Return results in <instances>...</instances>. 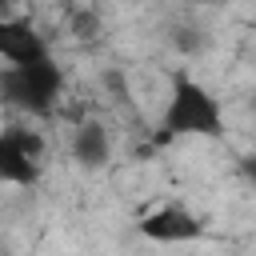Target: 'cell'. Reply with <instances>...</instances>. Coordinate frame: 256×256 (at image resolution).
Returning a JSON list of instances; mask_svg holds the SVG:
<instances>
[{
    "mask_svg": "<svg viewBox=\"0 0 256 256\" xmlns=\"http://www.w3.org/2000/svg\"><path fill=\"white\" fill-rule=\"evenodd\" d=\"M156 136H164V140H176V136L220 140L224 136V108L192 72L180 68V72H172V88H168V104L156 120Z\"/></svg>",
    "mask_w": 256,
    "mask_h": 256,
    "instance_id": "cell-1",
    "label": "cell"
},
{
    "mask_svg": "<svg viewBox=\"0 0 256 256\" xmlns=\"http://www.w3.org/2000/svg\"><path fill=\"white\" fill-rule=\"evenodd\" d=\"M60 88H64V76L52 56L0 72V100H8L12 108H20L28 116H52L60 104Z\"/></svg>",
    "mask_w": 256,
    "mask_h": 256,
    "instance_id": "cell-2",
    "label": "cell"
},
{
    "mask_svg": "<svg viewBox=\"0 0 256 256\" xmlns=\"http://www.w3.org/2000/svg\"><path fill=\"white\" fill-rule=\"evenodd\" d=\"M136 228H140V236L152 240V244H192V240L204 236V224H200L188 208H180V204H164V208L148 212Z\"/></svg>",
    "mask_w": 256,
    "mask_h": 256,
    "instance_id": "cell-3",
    "label": "cell"
},
{
    "mask_svg": "<svg viewBox=\"0 0 256 256\" xmlns=\"http://www.w3.org/2000/svg\"><path fill=\"white\" fill-rule=\"evenodd\" d=\"M48 56V44L44 36L32 28V20L24 16H12V20H0V60H8V68L16 64H36Z\"/></svg>",
    "mask_w": 256,
    "mask_h": 256,
    "instance_id": "cell-4",
    "label": "cell"
},
{
    "mask_svg": "<svg viewBox=\"0 0 256 256\" xmlns=\"http://www.w3.org/2000/svg\"><path fill=\"white\" fill-rule=\"evenodd\" d=\"M72 156L80 168H104L112 160V136L100 120H84L72 132Z\"/></svg>",
    "mask_w": 256,
    "mask_h": 256,
    "instance_id": "cell-5",
    "label": "cell"
},
{
    "mask_svg": "<svg viewBox=\"0 0 256 256\" xmlns=\"http://www.w3.org/2000/svg\"><path fill=\"white\" fill-rule=\"evenodd\" d=\"M36 180H40V164H32V160L12 144V136L0 132V184H20V188H28V184H36Z\"/></svg>",
    "mask_w": 256,
    "mask_h": 256,
    "instance_id": "cell-6",
    "label": "cell"
},
{
    "mask_svg": "<svg viewBox=\"0 0 256 256\" xmlns=\"http://www.w3.org/2000/svg\"><path fill=\"white\" fill-rule=\"evenodd\" d=\"M4 132L12 136V144H16V148H20V152H24V156H28L32 164H40V160H44V148H48V144H44V136H40L36 128L12 124V128H4Z\"/></svg>",
    "mask_w": 256,
    "mask_h": 256,
    "instance_id": "cell-7",
    "label": "cell"
},
{
    "mask_svg": "<svg viewBox=\"0 0 256 256\" xmlns=\"http://www.w3.org/2000/svg\"><path fill=\"white\" fill-rule=\"evenodd\" d=\"M192 4H200V8H208V4H220V0H192Z\"/></svg>",
    "mask_w": 256,
    "mask_h": 256,
    "instance_id": "cell-8",
    "label": "cell"
}]
</instances>
